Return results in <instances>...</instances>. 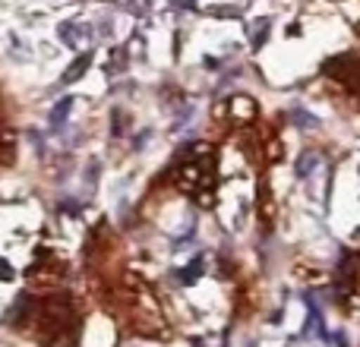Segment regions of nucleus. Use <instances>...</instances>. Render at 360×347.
Listing matches in <instances>:
<instances>
[{
	"instance_id": "11",
	"label": "nucleus",
	"mask_w": 360,
	"mask_h": 347,
	"mask_svg": "<svg viewBox=\"0 0 360 347\" xmlns=\"http://www.w3.org/2000/svg\"><path fill=\"white\" fill-rule=\"evenodd\" d=\"M127 63H130V51H127V48H114L111 51V60H108V73H111V76L124 73Z\"/></svg>"
},
{
	"instance_id": "5",
	"label": "nucleus",
	"mask_w": 360,
	"mask_h": 347,
	"mask_svg": "<svg viewBox=\"0 0 360 347\" xmlns=\"http://www.w3.org/2000/svg\"><path fill=\"white\" fill-rule=\"evenodd\" d=\"M228 114L234 124H253L256 120V101L250 95H234L228 98Z\"/></svg>"
},
{
	"instance_id": "18",
	"label": "nucleus",
	"mask_w": 360,
	"mask_h": 347,
	"mask_svg": "<svg viewBox=\"0 0 360 347\" xmlns=\"http://www.w3.org/2000/svg\"><path fill=\"white\" fill-rule=\"evenodd\" d=\"M247 347H259V344H256V341H247Z\"/></svg>"
},
{
	"instance_id": "2",
	"label": "nucleus",
	"mask_w": 360,
	"mask_h": 347,
	"mask_svg": "<svg viewBox=\"0 0 360 347\" xmlns=\"http://www.w3.org/2000/svg\"><path fill=\"white\" fill-rule=\"evenodd\" d=\"M76 338V316L67 300H51L41 310V341L48 347H70Z\"/></svg>"
},
{
	"instance_id": "3",
	"label": "nucleus",
	"mask_w": 360,
	"mask_h": 347,
	"mask_svg": "<svg viewBox=\"0 0 360 347\" xmlns=\"http://www.w3.org/2000/svg\"><path fill=\"white\" fill-rule=\"evenodd\" d=\"M326 70H329V76H335V79H342L345 86L351 89H360V60L351 54H342L335 57V60L326 63Z\"/></svg>"
},
{
	"instance_id": "9",
	"label": "nucleus",
	"mask_w": 360,
	"mask_h": 347,
	"mask_svg": "<svg viewBox=\"0 0 360 347\" xmlns=\"http://www.w3.org/2000/svg\"><path fill=\"white\" fill-rule=\"evenodd\" d=\"M199 275H202V256H196V259H193L186 268H180V272H177V284H184V287L196 284Z\"/></svg>"
},
{
	"instance_id": "8",
	"label": "nucleus",
	"mask_w": 360,
	"mask_h": 347,
	"mask_svg": "<svg viewBox=\"0 0 360 347\" xmlns=\"http://www.w3.org/2000/svg\"><path fill=\"white\" fill-rule=\"evenodd\" d=\"M269 32H272V22H269L266 16L250 22V41H253V48H262V44L269 41Z\"/></svg>"
},
{
	"instance_id": "6",
	"label": "nucleus",
	"mask_w": 360,
	"mask_h": 347,
	"mask_svg": "<svg viewBox=\"0 0 360 347\" xmlns=\"http://www.w3.org/2000/svg\"><path fill=\"white\" fill-rule=\"evenodd\" d=\"M19 303L10 310V322L16 325V329H22L25 322H29V316H32V310H35V303H32V297H16Z\"/></svg>"
},
{
	"instance_id": "12",
	"label": "nucleus",
	"mask_w": 360,
	"mask_h": 347,
	"mask_svg": "<svg viewBox=\"0 0 360 347\" xmlns=\"http://www.w3.org/2000/svg\"><path fill=\"white\" fill-rule=\"evenodd\" d=\"M319 164V155L316 152H307V155H300V162H297V177L300 180H307L313 174V168Z\"/></svg>"
},
{
	"instance_id": "16",
	"label": "nucleus",
	"mask_w": 360,
	"mask_h": 347,
	"mask_svg": "<svg viewBox=\"0 0 360 347\" xmlns=\"http://www.w3.org/2000/svg\"><path fill=\"white\" fill-rule=\"evenodd\" d=\"M120 4H124L127 10H133V13H143L146 6H149V4H146V0H120Z\"/></svg>"
},
{
	"instance_id": "13",
	"label": "nucleus",
	"mask_w": 360,
	"mask_h": 347,
	"mask_svg": "<svg viewBox=\"0 0 360 347\" xmlns=\"http://www.w3.org/2000/svg\"><path fill=\"white\" fill-rule=\"evenodd\" d=\"M294 120H297V126H307V130L316 126V117H313V114H304V111H294Z\"/></svg>"
},
{
	"instance_id": "14",
	"label": "nucleus",
	"mask_w": 360,
	"mask_h": 347,
	"mask_svg": "<svg viewBox=\"0 0 360 347\" xmlns=\"http://www.w3.org/2000/svg\"><path fill=\"white\" fill-rule=\"evenodd\" d=\"M111 120H114V136H120V133H124V126H127V124H124V120H127V114L117 107V111L111 114Z\"/></svg>"
},
{
	"instance_id": "4",
	"label": "nucleus",
	"mask_w": 360,
	"mask_h": 347,
	"mask_svg": "<svg viewBox=\"0 0 360 347\" xmlns=\"http://www.w3.org/2000/svg\"><path fill=\"white\" fill-rule=\"evenodd\" d=\"M57 35H60V41L67 44V48H73V51L89 48V41H92V29H89L86 22H76V19H70V22H60Z\"/></svg>"
},
{
	"instance_id": "19",
	"label": "nucleus",
	"mask_w": 360,
	"mask_h": 347,
	"mask_svg": "<svg viewBox=\"0 0 360 347\" xmlns=\"http://www.w3.org/2000/svg\"><path fill=\"white\" fill-rule=\"evenodd\" d=\"M354 29H357V35H360V22H357V25H354Z\"/></svg>"
},
{
	"instance_id": "7",
	"label": "nucleus",
	"mask_w": 360,
	"mask_h": 347,
	"mask_svg": "<svg viewBox=\"0 0 360 347\" xmlns=\"http://www.w3.org/2000/svg\"><path fill=\"white\" fill-rule=\"evenodd\" d=\"M89 63H92V54H89V51H86V54H82V57H76V60L70 63V67H67V73H63L60 79L67 82V86H70V82H76V79H82V76H86V70H89Z\"/></svg>"
},
{
	"instance_id": "10",
	"label": "nucleus",
	"mask_w": 360,
	"mask_h": 347,
	"mask_svg": "<svg viewBox=\"0 0 360 347\" xmlns=\"http://www.w3.org/2000/svg\"><path fill=\"white\" fill-rule=\"evenodd\" d=\"M70 111H73V98L67 95V98H60L54 107H51V126H54V130H60V126L67 124V114Z\"/></svg>"
},
{
	"instance_id": "17",
	"label": "nucleus",
	"mask_w": 360,
	"mask_h": 347,
	"mask_svg": "<svg viewBox=\"0 0 360 347\" xmlns=\"http://www.w3.org/2000/svg\"><path fill=\"white\" fill-rule=\"evenodd\" d=\"M174 6H184V10H193V0H171Z\"/></svg>"
},
{
	"instance_id": "15",
	"label": "nucleus",
	"mask_w": 360,
	"mask_h": 347,
	"mask_svg": "<svg viewBox=\"0 0 360 347\" xmlns=\"http://www.w3.org/2000/svg\"><path fill=\"white\" fill-rule=\"evenodd\" d=\"M0 281H13V266L0 256Z\"/></svg>"
},
{
	"instance_id": "1",
	"label": "nucleus",
	"mask_w": 360,
	"mask_h": 347,
	"mask_svg": "<svg viewBox=\"0 0 360 347\" xmlns=\"http://www.w3.org/2000/svg\"><path fill=\"white\" fill-rule=\"evenodd\" d=\"M209 145H190V152L184 155L180 162V171H177V186L184 192H196L199 196V205H215V158L212 152H205Z\"/></svg>"
}]
</instances>
